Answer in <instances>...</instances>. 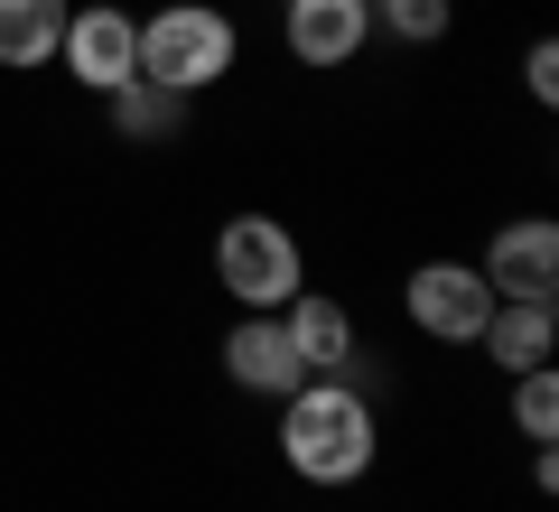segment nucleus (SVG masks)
I'll list each match as a JSON object with an SVG mask.
<instances>
[{"mask_svg":"<svg viewBox=\"0 0 559 512\" xmlns=\"http://www.w3.org/2000/svg\"><path fill=\"white\" fill-rule=\"evenodd\" d=\"M280 326H289V345H299L308 373H355V317H345V298L299 289L289 308H280Z\"/></svg>","mask_w":559,"mask_h":512,"instance_id":"nucleus-10","label":"nucleus"},{"mask_svg":"<svg viewBox=\"0 0 559 512\" xmlns=\"http://www.w3.org/2000/svg\"><path fill=\"white\" fill-rule=\"evenodd\" d=\"M215 289L234 298V308H252V317H280L289 298L308 289L299 234H289L280 215H224V234H215Z\"/></svg>","mask_w":559,"mask_h":512,"instance_id":"nucleus-3","label":"nucleus"},{"mask_svg":"<svg viewBox=\"0 0 559 512\" xmlns=\"http://www.w3.org/2000/svg\"><path fill=\"white\" fill-rule=\"evenodd\" d=\"M224 373H234V392H252V401H289V392L308 382V364H299V345H289L280 317H252V308H242L234 335H224Z\"/></svg>","mask_w":559,"mask_h":512,"instance_id":"nucleus-8","label":"nucleus"},{"mask_svg":"<svg viewBox=\"0 0 559 512\" xmlns=\"http://www.w3.org/2000/svg\"><path fill=\"white\" fill-rule=\"evenodd\" d=\"M103 103H112V131L131 140V150H168V140L187 131V94H168V84H150V75H131Z\"/></svg>","mask_w":559,"mask_h":512,"instance_id":"nucleus-12","label":"nucleus"},{"mask_svg":"<svg viewBox=\"0 0 559 512\" xmlns=\"http://www.w3.org/2000/svg\"><path fill=\"white\" fill-rule=\"evenodd\" d=\"M66 10H75V0H0V66H10V75H38V66H57Z\"/></svg>","mask_w":559,"mask_h":512,"instance_id":"nucleus-11","label":"nucleus"},{"mask_svg":"<svg viewBox=\"0 0 559 512\" xmlns=\"http://www.w3.org/2000/svg\"><path fill=\"white\" fill-rule=\"evenodd\" d=\"M280 38H289V57H299V66L336 75V66L364 57L373 10H364V0H280Z\"/></svg>","mask_w":559,"mask_h":512,"instance_id":"nucleus-7","label":"nucleus"},{"mask_svg":"<svg viewBox=\"0 0 559 512\" xmlns=\"http://www.w3.org/2000/svg\"><path fill=\"white\" fill-rule=\"evenodd\" d=\"M513 429L532 438V448L559 438V382H550V364H540V373H513Z\"/></svg>","mask_w":559,"mask_h":512,"instance_id":"nucleus-14","label":"nucleus"},{"mask_svg":"<svg viewBox=\"0 0 559 512\" xmlns=\"http://www.w3.org/2000/svg\"><path fill=\"white\" fill-rule=\"evenodd\" d=\"M485 289L495 298H559V224L550 215H513L495 224V242H485Z\"/></svg>","mask_w":559,"mask_h":512,"instance_id":"nucleus-6","label":"nucleus"},{"mask_svg":"<svg viewBox=\"0 0 559 512\" xmlns=\"http://www.w3.org/2000/svg\"><path fill=\"white\" fill-rule=\"evenodd\" d=\"M476 345L495 355V373H540L550 345H559V308L550 298H495V317H485Z\"/></svg>","mask_w":559,"mask_h":512,"instance_id":"nucleus-9","label":"nucleus"},{"mask_svg":"<svg viewBox=\"0 0 559 512\" xmlns=\"http://www.w3.org/2000/svg\"><path fill=\"white\" fill-rule=\"evenodd\" d=\"M364 10H373V28H382V38H401V47H439L448 20H457L448 0H364Z\"/></svg>","mask_w":559,"mask_h":512,"instance_id":"nucleus-13","label":"nucleus"},{"mask_svg":"<svg viewBox=\"0 0 559 512\" xmlns=\"http://www.w3.org/2000/svg\"><path fill=\"white\" fill-rule=\"evenodd\" d=\"M522 84H532V103H559V47L532 38V57H522Z\"/></svg>","mask_w":559,"mask_h":512,"instance_id":"nucleus-15","label":"nucleus"},{"mask_svg":"<svg viewBox=\"0 0 559 512\" xmlns=\"http://www.w3.org/2000/svg\"><path fill=\"white\" fill-rule=\"evenodd\" d=\"M401 308H411L419 335H439V345H476L485 317H495V289H485L476 261H419L411 289H401Z\"/></svg>","mask_w":559,"mask_h":512,"instance_id":"nucleus-5","label":"nucleus"},{"mask_svg":"<svg viewBox=\"0 0 559 512\" xmlns=\"http://www.w3.org/2000/svg\"><path fill=\"white\" fill-rule=\"evenodd\" d=\"M57 66L84 84V94H121V84L140 75V20L121 10V0H84V10H66Z\"/></svg>","mask_w":559,"mask_h":512,"instance_id":"nucleus-4","label":"nucleus"},{"mask_svg":"<svg viewBox=\"0 0 559 512\" xmlns=\"http://www.w3.org/2000/svg\"><path fill=\"white\" fill-rule=\"evenodd\" d=\"M234 57H242V28L224 20L215 0H159L150 20H140V75L150 84H168V94H215L224 75H234Z\"/></svg>","mask_w":559,"mask_h":512,"instance_id":"nucleus-2","label":"nucleus"},{"mask_svg":"<svg viewBox=\"0 0 559 512\" xmlns=\"http://www.w3.org/2000/svg\"><path fill=\"white\" fill-rule=\"evenodd\" d=\"M373 448H382L373 401L345 373H308L280 401V456H289L299 485H355V475H373Z\"/></svg>","mask_w":559,"mask_h":512,"instance_id":"nucleus-1","label":"nucleus"}]
</instances>
